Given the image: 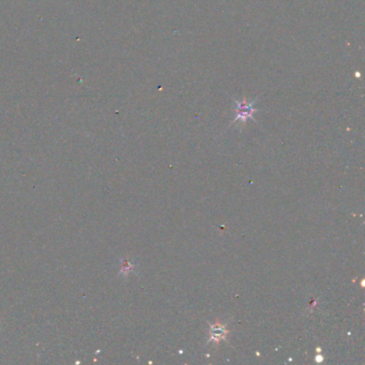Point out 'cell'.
I'll return each mask as SVG.
<instances>
[{"mask_svg": "<svg viewBox=\"0 0 365 365\" xmlns=\"http://www.w3.org/2000/svg\"><path fill=\"white\" fill-rule=\"evenodd\" d=\"M227 324H221L218 323H210V339L208 343H220L221 340H227V334L229 331L226 329Z\"/></svg>", "mask_w": 365, "mask_h": 365, "instance_id": "1", "label": "cell"}, {"mask_svg": "<svg viewBox=\"0 0 365 365\" xmlns=\"http://www.w3.org/2000/svg\"><path fill=\"white\" fill-rule=\"evenodd\" d=\"M253 104L254 103H250V104H248L247 102H238L237 101V115H236V119H235V122H237L238 120H241L242 123H244L245 121L248 120L249 118H253V115L254 113L256 112V109L253 108Z\"/></svg>", "mask_w": 365, "mask_h": 365, "instance_id": "2", "label": "cell"}]
</instances>
